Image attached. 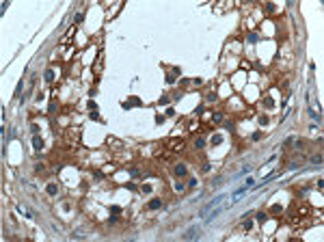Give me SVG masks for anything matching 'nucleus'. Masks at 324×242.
I'll use <instances>...</instances> for the list:
<instances>
[{"label":"nucleus","instance_id":"obj_1","mask_svg":"<svg viewBox=\"0 0 324 242\" xmlns=\"http://www.w3.org/2000/svg\"><path fill=\"white\" fill-rule=\"evenodd\" d=\"M225 199H227L225 195H220V197H216V199H214V201H210V203H208L205 208H201V212H199V216H201V219H205V216H208V214H210V212H212V210H214L216 205H220V203H223V201H225Z\"/></svg>","mask_w":324,"mask_h":242},{"label":"nucleus","instance_id":"obj_2","mask_svg":"<svg viewBox=\"0 0 324 242\" xmlns=\"http://www.w3.org/2000/svg\"><path fill=\"white\" fill-rule=\"evenodd\" d=\"M194 238H201V231L197 229V225H194L190 231H186V233H184V240H194Z\"/></svg>","mask_w":324,"mask_h":242},{"label":"nucleus","instance_id":"obj_3","mask_svg":"<svg viewBox=\"0 0 324 242\" xmlns=\"http://www.w3.org/2000/svg\"><path fill=\"white\" fill-rule=\"evenodd\" d=\"M246 192H248V186H246V184H244V186H242V188H240V190H238V192H236V195H233V197H231V203H236V201H240V199H242V197H244V195H246Z\"/></svg>","mask_w":324,"mask_h":242},{"label":"nucleus","instance_id":"obj_4","mask_svg":"<svg viewBox=\"0 0 324 242\" xmlns=\"http://www.w3.org/2000/svg\"><path fill=\"white\" fill-rule=\"evenodd\" d=\"M173 173H175L177 177H182V175H186V164H177L175 169H173Z\"/></svg>","mask_w":324,"mask_h":242},{"label":"nucleus","instance_id":"obj_5","mask_svg":"<svg viewBox=\"0 0 324 242\" xmlns=\"http://www.w3.org/2000/svg\"><path fill=\"white\" fill-rule=\"evenodd\" d=\"M33 147H35V149H41V147H43V141H41V136H37V134L33 136Z\"/></svg>","mask_w":324,"mask_h":242},{"label":"nucleus","instance_id":"obj_6","mask_svg":"<svg viewBox=\"0 0 324 242\" xmlns=\"http://www.w3.org/2000/svg\"><path fill=\"white\" fill-rule=\"evenodd\" d=\"M162 205V201L160 199H151V201H149V210H158Z\"/></svg>","mask_w":324,"mask_h":242},{"label":"nucleus","instance_id":"obj_7","mask_svg":"<svg viewBox=\"0 0 324 242\" xmlns=\"http://www.w3.org/2000/svg\"><path fill=\"white\" fill-rule=\"evenodd\" d=\"M45 80H48V82H52V80H54V71H52V69H48V71H45Z\"/></svg>","mask_w":324,"mask_h":242},{"label":"nucleus","instance_id":"obj_8","mask_svg":"<svg viewBox=\"0 0 324 242\" xmlns=\"http://www.w3.org/2000/svg\"><path fill=\"white\" fill-rule=\"evenodd\" d=\"M56 192H59V190H56V186H54V184H50V186H48V195H56Z\"/></svg>","mask_w":324,"mask_h":242},{"label":"nucleus","instance_id":"obj_9","mask_svg":"<svg viewBox=\"0 0 324 242\" xmlns=\"http://www.w3.org/2000/svg\"><path fill=\"white\" fill-rule=\"evenodd\" d=\"M220 141H223V136H220V134H216V136H214V138H212V145H218V143H220Z\"/></svg>","mask_w":324,"mask_h":242},{"label":"nucleus","instance_id":"obj_10","mask_svg":"<svg viewBox=\"0 0 324 242\" xmlns=\"http://www.w3.org/2000/svg\"><path fill=\"white\" fill-rule=\"evenodd\" d=\"M110 212H112V214H119V212H121V208H119V205H112V208H110Z\"/></svg>","mask_w":324,"mask_h":242},{"label":"nucleus","instance_id":"obj_11","mask_svg":"<svg viewBox=\"0 0 324 242\" xmlns=\"http://www.w3.org/2000/svg\"><path fill=\"white\" fill-rule=\"evenodd\" d=\"M251 227H253V223H251V221H244V229H246V231L251 229Z\"/></svg>","mask_w":324,"mask_h":242}]
</instances>
